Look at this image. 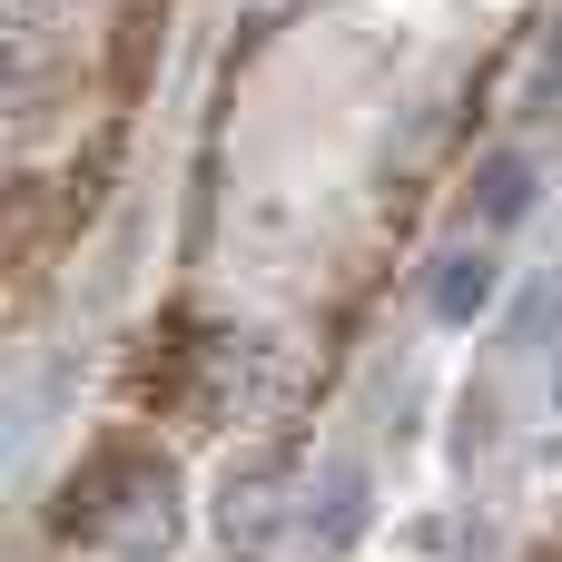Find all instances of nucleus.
Here are the masks:
<instances>
[{
	"mask_svg": "<svg viewBox=\"0 0 562 562\" xmlns=\"http://www.w3.org/2000/svg\"><path fill=\"white\" fill-rule=\"evenodd\" d=\"M49 533L99 543V553H119V562L178 553V533H188V514H178V464H168L158 445H99V454L59 484Z\"/></svg>",
	"mask_w": 562,
	"mask_h": 562,
	"instance_id": "1",
	"label": "nucleus"
},
{
	"mask_svg": "<svg viewBox=\"0 0 562 562\" xmlns=\"http://www.w3.org/2000/svg\"><path fill=\"white\" fill-rule=\"evenodd\" d=\"M286 454H247V464H227V484H217V533L237 543V553H257L277 524H286Z\"/></svg>",
	"mask_w": 562,
	"mask_h": 562,
	"instance_id": "2",
	"label": "nucleus"
},
{
	"mask_svg": "<svg viewBox=\"0 0 562 562\" xmlns=\"http://www.w3.org/2000/svg\"><path fill=\"white\" fill-rule=\"evenodd\" d=\"M533 198H543L533 148H484V158H474V188H464V217H474L484 237H504V227L533 217Z\"/></svg>",
	"mask_w": 562,
	"mask_h": 562,
	"instance_id": "3",
	"label": "nucleus"
},
{
	"mask_svg": "<svg viewBox=\"0 0 562 562\" xmlns=\"http://www.w3.org/2000/svg\"><path fill=\"white\" fill-rule=\"evenodd\" d=\"M494 296H504V257H494L484 237L454 247V257H435V277H425L435 326H474V316H494Z\"/></svg>",
	"mask_w": 562,
	"mask_h": 562,
	"instance_id": "4",
	"label": "nucleus"
},
{
	"mask_svg": "<svg viewBox=\"0 0 562 562\" xmlns=\"http://www.w3.org/2000/svg\"><path fill=\"white\" fill-rule=\"evenodd\" d=\"M188 366H198L188 316L148 326V336H138V356H128V405H178V395H188Z\"/></svg>",
	"mask_w": 562,
	"mask_h": 562,
	"instance_id": "5",
	"label": "nucleus"
},
{
	"mask_svg": "<svg viewBox=\"0 0 562 562\" xmlns=\"http://www.w3.org/2000/svg\"><path fill=\"white\" fill-rule=\"evenodd\" d=\"M366 504H375V474L346 454V464H326V484H316V504H306V533H316L326 553H346V543L366 533Z\"/></svg>",
	"mask_w": 562,
	"mask_h": 562,
	"instance_id": "6",
	"label": "nucleus"
},
{
	"mask_svg": "<svg viewBox=\"0 0 562 562\" xmlns=\"http://www.w3.org/2000/svg\"><path fill=\"white\" fill-rule=\"evenodd\" d=\"M148 20H168V0H128L119 10V89L148 79Z\"/></svg>",
	"mask_w": 562,
	"mask_h": 562,
	"instance_id": "7",
	"label": "nucleus"
},
{
	"mask_svg": "<svg viewBox=\"0 0 562 562\" xmlns=\"http://www.w3.org/2000/svg\"><path fill=\"white\" fill-rule=\"evenodd\" d=\"M533 119H562V20H553V40H543V59H533V99H524Z\"/></svg>",
	"mask_w": 562,
	"mask_h": 562,
	"instance_id": "8",
	"label": "nucleus"
},
{
	"mask_svg": "<svg viewBox=\"0 0 562 562\" xmlns=\"http://www.w3.org/2000/svg\"><path fill=\"white\" fill-rule=\"evenodd\" d=\"M553 415H562V356H553Z\"/></svg>",
	"mask_w": 562,
	"mask_h": 562,
	"instance_id": "9",
	"label": "nucleus"
}]
</instances>
